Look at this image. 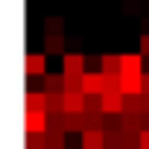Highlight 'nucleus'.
<instances>
[{
    "instance_id": "nucleus-8",
    "label": "nucleus",
    "mask_w": 149,
    "mask_h": 149,
    "mask_svg": "<svg viewBox=\"0 0 149 149\" xmlns=\"http://www.w3.org/2000/svg\"><path fill=\"white\" fill-rule=\"evenodd\" d=\"M140 61H143L140 53H120V73H143Z\"/></svg>"
},
{
    "instance_id": "nucleus-1",
    "label": "nucleus",
    "mask_w": 149,
    "mask_h": 149,
    "mask_svg": "<svg viewBox=\"0 0 149 149\" xmlns=\"http://www.w3.org/2000/svg\"><path fill=\"white\" fill-rule=\"evenodd\" d=\"M85 64H88V58L82 53H64L61 56V73L64 76H82Z\"/></svg>"
},
{
    "instance_id": "nucleus-5",
    "label": "nucleus",
    "mask_w": 149,
    "mask_h": 149,
    "mask_svg": "<svg viewBox=\"0 0 149 149\" xmlns=\"http://www.w3.org/2000/svg\"><path fill=\"white\" fill-rule=\"evenodd\" d=\"M64 114H85V94L64 91Z\"/></svg>"
},
{
    "instance_id": "nucleus-23",
    "label": "nucleus",
    "mask_w": 149,
    "mask_h": 149,
    "mask_svg": "<svg viewBox=\"0 0 149 149\" xmlns=\"http://www.w3.org/2000/svg\"><path fill=\"white\" fill-rule=\"evenodd\" d=\"M143 94H149V73H143Z\"/></svg>"
},
{
    "instance_id": "nucleus-6",
    "label": "nucleus",
    "mask_w": 149,
    "mask_h": 149,
    "mask_svg": "<svg viewBox=\"0 0 149 149\" xmlns=\"http://www.w3.org/2000/svg\"><path fill=\"white\" fill-rule=\"evenodd\" d=\"M44 56H47V53H29V56H26V61H24V70L29 73V76H44V73H47Z\"/></svg>"
},
{
    "instance_id": "nucleus-24",
    "label": "nucleus",
    "mask_w": 149,
    "mask_h": 149,
    "mask_svg": "<svg viewBox=\"0 0 149 149\" xmlns=\"http://www.w3.org/2000/svg\"><path fill=\"white\" fill-rule=\"evenodd\" d=\"M143 26H149V18H143Z\"/></svg>"
},
{
    "instance_id": "nucleus-21",
    "label": "nucleus",
    "mask_w": 149,
    "mask_h": 149,
    "mask_svg": "<svg viewBox=\"0 0 149 149\" xmlns=\"http://www.w3.org/2000/svg\"><path fill=\"white\" fill-rule=\"evenodd\" d=\"M140 149H149V129L140 132Z\"/></svg>"
},
{
    "instance_id": "nucleus-12",
    "label": "nucleus",
    "mask_w": 149,
    "mask_h": 149,
    "mask_svg": "<svg viewBox=\"0 0 149 149\" xmlns=\"http://www.w3.org/2000/svg\"><path fill=\"white\" fill-rule=\"evenodd\" d=\"M100 70H102V73H120V56L102 53V56H100Z\"/></svg>"
},
{
    "instance_id": "nucleus-2",
    "label": "nucleus",
    "mask_w": 149,
    "mask_h": 149,
    "mask_svg": "<svg viewBox=\"0 0 149 149\" xmlns=\"http://www.w3.org/2000/svg\"><path fill=\"white\" fill-rule=\"evenodd\" d=\"M105 91V73L102 70H88L82 73V94H102Z\"/></svg>"
},
{
    "instance_id": "nucleus-16",
    "label": "nucleus",
    "mask_w": 149,
    "mask_h": 149,
    "mask_svg": "<svg viewBox=\"0 0 149 149\" xmlns=\"http://www.w3.org/2000/svg\"><path fill=\"white\" fill-rule=\"evenodd\" d=\"M85 129H100V132H105L102 114H85Z\"/></svg>"
},
{
    "instance_id": "nucleus-9",
    "label": "nucleus",
    "mask_w": 149,
    "mask_h": 149,
    "mask_svg": "<svg viewBox=\"0 0 149 149\" xmlns=\"http://www.w3.org/2000/svg\"><path fill=\"white\" fill-rule=\"evenodd\" d=\"M44 94H64V73H44Z\"/></svg>"
},
{
    "instance_id": "nucleus-15",
    "label": "nucleus",
    "mask_w": 149,
    "mask_h": 149,
    "mask_svg": "<svg viewBox=\"0 0 149 149\" xmlns=\"http://www.w3.org/2000/svg\"><path fill=\"white\" fill-rule=\"evenodd\" d=\"M47 132H64V114H50L47 111Z\"/></svg>"
},
{
    "instance_id": "nucleus-10",
    "label": "nucleus",
    "mask_w": 149,
    "mask_h": 149,
    "mask_svg": "<svg viewBox=\"0 0 149 149\" xmlns=\"http://www.w3.org/2000/svg\"><path fill=\"white\" fill-rule=\"evenodd\" d=\"M26 111H47V94L26 91Z\"/></svg>"
},
{
    "instance_id": "nucleus-4",
    "label": "nucleus",
    "mask_w": 149,
    "mask_h": 149,
    "mask_svg": "<svg viewBox=\"0 0 149 149\" xmlns=\"http://www.w3.org/2000/svg\"><path fill=\"white\" fill-rule=\"evenodd\" d=\"M120 91L126 97L143 94V73H120Z\"/></svg>"
},
{
    "instance_id": "nucleus-13",
    "label": "nucleus",
    "mask_w": 149,
    "mask_h": 149,
    "mask_svg": "<svg viewBox=\"0 0 149 149\" xmlns=\"http://www.w3.org/2000/svg\"><path fill=\"white\" fill-rule=\"evenodd\" d=\"M44 35H64V21L61 18H47L44 21Z\"/></svg>"
},
{
    "instance_id": "nucleus-11",
    "label": "nucleus",
    "mask_w": 149,
    "mask_h": 149,
    "mask_svg": "<svg viewBox=\"0 0 149 149\" xmlns=\"http://www.w3.org/2000/svg\"><path fill=\"white\" fill-rule=\"evenodd\" d=\"M70 132H85V114H64V134Z\"/></svg>"
},
{
    "instance_id": "nucleus-22",
    "label": "nucleus",
    "mask_w": 149,
    "mask_h": 149,
    "mask_svg": "<svg viewBox=\"0 0 149 149\" xmlns=\"http://www.w3.org/2000/svg\"><path fill=\"white\" fill-rule=\"evenodd\" d=\"M143 97V114H149V94H140Z\"/></svg>"
},
{
    "instance_id": "nucleus-19",
    "label": "nucleus",
    "mask_w": 149,
    "mask_h": 149,
    "mask_svg": "<svg viewBox=\"0 0 149 149\" xmlns=\"http://www.w3.org/2000/svg\"><path fill=\"white\" fill-rule=\"evenodd\" d=\"M64 91H82V76H64Z\"/></svg>"
},
{
    "instance_id": "nucleus-17",
    "label": "nucleus",
    "mask_w": 149,
    "mask_h": 149,
    "mask_svg": "<svg viewBox=\"0 0 149 149\" xmlns=\"http://www.w3.org/2000/svg\"><path fill=\"white\" fill-rule=\"evenodd\" d=\"M26 149H47L44 134H32V132H26Z\"/></svg>"
},
{
    "instance_id": "nucleus-7",
    "label": "nucleus",
    "mask_w": 149,
    "mask_h": 149,
    "mask_svg": "<svg viewBox=\"0 0 149 149\" xmlns=\"http://www.w3.org/2000/svg\"><path fill=\"white\" fill-rule=\"evenodd\" d=\"M67 38L64 35H44V53L47 56H64Z\"/></svg>"
},
{
    "instance_id": "nucleus-14",
    "label": "nucleus",
    "mask_w": 149,
    "mask_h": 149,
    "mask_svg": "<svg viewBox=\"0 0 149 149\" xmlns=\"http://www.w3.org/2000/svg\"><path fill=\"white\" fill-rule=\"evenodd\" d=\"M44 140H47V149H67L64 146V132H44Z\"/></svg>"
},
{
    "instance_id": "nucleus-3",
    "label": "nucleus",
    "mask_w": 149,
    "mask_h": 149,
    "mask_svg": "<svg viewBox=\"0 0 149 149\" xmlns=\"http://www.w3.org/2000/svg\"><path fill=\"white\" fill-rule=\"evenodd\" d=\"M24 132L44 134L47 132V111H26L24 114Z\"/></svg>"
},
{
    "instance_id": "nucleus-20",
    "label": "nucleus",
    "mask_w": 149,
    "mask_h": 149,
    "mask_svg": "<svg viewBox=\"0 0 149 149\" xmlns=\"http://www.w3.org/2000/svg\"><path fill=\"white\" fill-rule=\"evenodd\" d=\"M140 56H143V58H149V32H146V35H140Z\"/></svg>"
},
{
    "instance_id": "nucleus-18",
    "label": "nucleus",
    "mask_w": 149,
    "mask_h": 149,
    "mask_svg": "<svg viewBox=\"0 0 149 149\" xmlns=\"http://www.w3.org/2000/svg\"><path fill=\"white\" fill-rule=\"evenodd\" d=\"M111 91H120V73H105V91L102 94H111Z\"/></svg>"
}]
</instances>
